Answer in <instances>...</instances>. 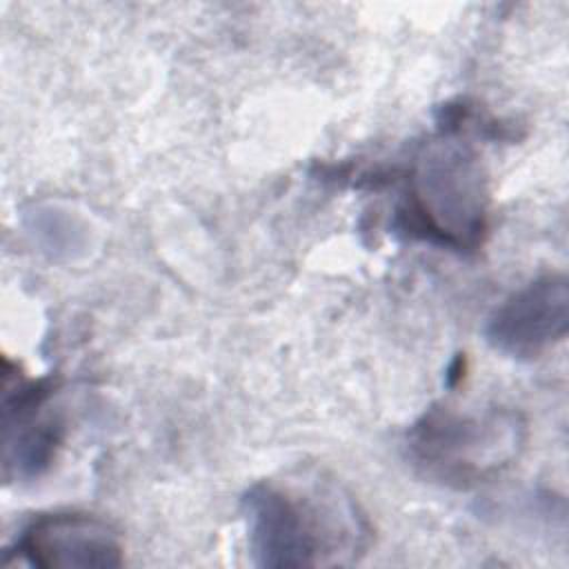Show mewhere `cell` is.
<instances>
[{"instance_id":"cell-3","label":"cell","mask_w":569,"mask_h":569,"mask_svg":"<svg viewBox=\"0 0 569 569\" xmlns=\"http://www.w3.org/2000/svg\"><path fill=\"white\" fill-rule=\"evenodd\" d=\"M527 442L525 418L505 407L433 405L409 429L411 460L431 478L471 487L505 471Z\"/></svg>"},{"instance_id":"cell-2","label":"cell","mask_w":569,"mask_h":569,"mask_svg":"<svg viewBox=\"0 0 569 569\" xmlns=\"http://www.w3.org/2000/svg\"><path fill=\"white\" fill-rule=\"evenodd\" d=\"M400 220L411 236L433 244L458 251L482 244L489 189L478 153L453 136L427 142L411 169Z\"/></svg>"},{"instance_id":"cell-1","label":"cell","mask_w":569,"mask_h":569,"mask_svg":"<svg viewBox=\"0 0 569 569\" xmlns=\"http://www.w3.org/2000/svg\"><path fill=\"white\" fill-rule=\"evenodd\" d=\"M242 511L260 567L353 565L371 542L358 502L322 473L260 480L244 493Z\"/></svg>"},{"instance_id":"cell-4","label":"cell","mask_w":569,"mask_h":569,"mask_svg":"<svg viewBox=\"0 0 569 569\" xmlns=\"http://www.w3.org/2000/svg\"><path fill=\"white\" fill-rule=\"evenodd\" d=\"M120 533L91 513L60 511L33 518L16 538L7 558L42 569H113L122 565Z\"/></svg>"},{"instance_id":"cell-7","label":"cell","mask_w":569,"mask_h":569,"mask_svg":"<svg viewBox=\"0 0 569 569\" xmlns=\"http://www.w3.org/2000/svg\"><path fill=\"white\" fill-rule=\"evenodd\" d=\"M31 233L42 242L44 249L53 251L56 256H71L76 249H80V236L84 231H80L78 222L64 211L38 209V213H33Z\"/></svg>"},{"instance_id":"cell-6","label":"cell","mask_w":569,"mask_h":569,"mask_svg":"<svg viewBox=\"0 0 569 569\" xmlns=\"http://www.w3.org/2000/svg\"><path fill=\"white\" fill-rule=\"evenodd\" d=\"M51 389L44 382L18 385L4 396V476H40L62 442V420L47 411Z\"/></svg>"},{"instance_id":"cell-5","label":"cell","mask_w":569,"mask_h":569,"mask_svg":"<svg viewBox=\"0 0 569 569\" xmlns=\"http://www.w3.org/2000/svg\"><path fill=\"white\" fill-rule=\"evenodd\" d=\"M569 327V284L549 273L505 298L487 320L485 336L493 349L518 360L538 358L560 342Z\"/></svg>"}]
</instances>
